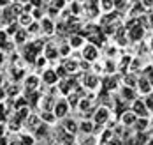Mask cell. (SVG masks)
<instances>
[{
	"mask_svg": "<svg viewBox=\"0 0 153 145\" xmlns=\"http://www.w3.org/2000/svg\"><path fill=\"white\" fill-rule=\"evenodd\" d=\"M92 120H93V124H100V126L107 124V122L111 120V108H109L107 104H100L99 108L93 110Z\"/></svg>",
	"mask_w": 153,
	"mask_h": 145,
	"instance_id": "cell-1",
	"label": "cell"
},
{
	"mask_svg": "<svg viewBox=\"0 0 153 145\" xmlns=\"http://www.w3.org/2000/svg\"><path fill=\"white\" fill-rule=\"evenodd\" d=\"M81 83H83L85 90H90V92H95L97 89H100V78L97 74H85L81 78Z\"/></svg>",
	"mask_w": 153,
	"mask_h": 145,
	"instance_id": "cell-2",
	"label": "cell"
},
{
	"mask_svg": "<svg viewBox=\"0 0 153 145\" xmlns=\"http://www.w3.org/2000/svg\"><path fill=\"white\" fill-rule=\"evenodd\" d=\"M69 103L67 99H56L55 101V106H53V113L56 115V119H65L67 113H69Z\"/></svg>",
	"mask_w": 153,
	"mask_h": 145,
	"instance_id": "cell-3",
	"label": "cell"
},
{
	"mask_svg": "<svg viewBox=\"0 0 153 145\" xmlns=\"http://www.w3.org/2000/svg\"><path fill=\"white\" fill-rule=\"evenodd\" d=\"M39 83H41V76L39 74H27L25 76V90L30 94V92L39 89Z\"/></svg>",
	"mask_w": 153,
	"mask_h": 145,
	"instance_id": "cell-4",
	"label": "cell"
},
{
	"mask_svg": "<svg viewBox=\"0 0 153 145\" xmlns=\"http://www.w3.org/2000/svg\"><path fill=\"white\" fill-rule=\"evenodd\" d=\"M132 112L136 113L137 117H148V108H146V104H144V99H134L132 101V108H130Z\"/></svg>",
	"mask_w": 153,
	"mask_h": 145,
	"instance_id": "cell-5",
	"label": "cell"
},
{
	"mask_svg": "<svg viewBox=\"0 0 153 145\" xmlns=\"http://www.w3.org/2000/svg\"><path fill=\"white\" fill-rule=\"evenodd\" d=\"M136 120H137V115L132 112V110H125V112L120 115V124L125 126V128H130V126H134L136 124Z\"/></svg>",
	"mask_w": 153,
	"mask_h": 145,
	"instance_id": "cell-6",
	"label": "cell"
},
{
	"mask_svg": "<svg viewBox=\"0 0 153 145\" xmlns=\"http://www.w3.org/2000/svg\"><path fill=\"white\" fill-rule=\"evenodd\" d=\"M42 120H41V117H39V113H30L28 117H27V120L23 122V128H25V131H35V128L41 124Z\"/></svg>",
	"mask_w": 153,
	"mask_h": 145,
	"instance_id": "cell-7",
	"label": "cell"
},
{
	"mask_svg": "<svg viewBox=\"0 0 153 145\" xmlns=\"http://www.w3.org/2000/svg\"><path fill=\"white\" fill-rule=\"evenodd\" d=\"M83 59H85L86 62H95V60L99 59V50L95 48L93 44H86V46L83 48Z\"/></svg>",
	"mask_w": 153,
	"mask_h": 145,
	"instance_id": "cell-8",
	"label": "cell"
},
{
	"mask_svg": "<svg viewBox=\"0 0 153 145\" xmlns=\"http://www.w3.org/2000/svg\"><path fill=\"white\" fill-rule=\"evenodd\" d=\"M137 89H139V92H141L143 96H148V94H152L153 92L152 81L148 80L146 76H143V78H139L137 80Z\"/></svg>",
	"mask_w": 153,
	"mask_h": 145,
	"instance_id": "cell-9",
	"label": "cell"
},
{
	"mask_svg": "<svg viewBox=\"0 0 153 145\" xmlns=\"http://www.w3.org/2000/svg\"><path fill=\"white\" fill-rule=\"evenodd\" d=\"M55 97L53 96H42L39 101V108L41 112H53V106H55Z\"/></svg>",
	"mask_w": 153,
	"mask_h": 145,
	"instance_id": "cell-10",
	"label": "cell"
},
{
	"mask_svg": "<svg viewBox=\"0 0 153 145\" xmlns=\"http://www.w3.org/2000/svg\"><path fill=\"white\" fill-rule=\"evenodd\" d=\"M42 81L46 83V85H55V83H58V74H56V71L55 69H44V73H42Z\"/></svg>",
	"mask_w": 153,
	"mask_h": 145,
	"instance_id": "cell-11",
	"label": "cell"
},
{
	"mask_svg": "<svg viewBox=\"0 0 153 145\" xmlns=\"http://www.w3.org/2000/svg\"><path fill=\"white\" fill-rule=\"evenodd\" d=\"M62 128L65 129L69 134H74V136H76L77 131H79V124H77L74 119H65V120H63V124H62Z\"/></svg>",
	"mask_w": 153,
	"mask_h": 145,
	"instance_id": "cell-12",
	"label": "cell"
},
{
	"mask_svg": "<svg viewBox=\"0 0 153 145\" xmlns=\"http://www.w3.org/2000/svg\"><path fill=\"white\" fill-rule=\"evenodd\" d=\"M148 128H150V119H148V117H137V120H136V124H134L136 133H146Z\"/></svg>",
	"mask_w": 153,
	"mask_h": 145,
	"instance_id": "cell-13",
	"label": "cell"
},
{
	"mask_svg": "<svg viewBox=\"0 0 153 145\" xmlns=\"http://www.w3.org/2000/svg\"><path fill=\"white\" fill-rule=\"evenodd\" d=\"M93 128H95V124H93L92 119H85L83 122H79V131H81V134H93Z\"/></svg>",
	"mask_w": 153,
	"mask_h": 145,
	"instance_id": "cell-14",
	"label": "cell"
},
{
	"mask_svg": "<svg viewBox=\"0 0 153 145\" xmlns=\"http://www.w3.org/2000/svg\"><path fill=\"white\" fill-rule=\"evenodd\" d=\"M39 117H41V120L44 122V124H48V126H55L56 124V115L53 112H41L39 113Z\"/></svg>",
	"mask_w": 153,
	"mask_h": 145,
	"instance_id": "cell-15",
	"label": "cell"
},
{
	"mask_svg": "<svg viewBox=\"0 0 153 145\" xmlns=\"http://www.w3.org/2000/svg\"><path fill=\"white\" fill-rule=\"evenodd\" d=\"M100 83H102V89H104V90H107V92L116 90V87H118V85H116V83H118V81H116V78H113L111 74L107 76L106 80H100Z\"/></svg>",
	"mask_w": 153,
	"mask_h": 145,
	"instance_id": "cell-16",
	"label": "cell"
},
{
	"mask_svg": "<svg viewBox=\"0 0 153 145\" xmlns=\"http://www.w3.org/2000/svg\"><path fill=\"white\" fill-rule=\"evenodd\" d=\"M143 35H144V30H143L141 23H139V25H136L134 29H130V30H128V37H130L132 41H139Z\"/></svg>",
	"mask_w": 153,
	"mask_h": 145,
	"instance_id": "cell-17",
	"label": "cell"
},
{
	"mask_svg": "<svg viewBox=\"0 0 153 145\" xmlns=\"http://www.w3.org/2000/svg\"><path fill=\"white\" fill-rule=\"evenodd\" d=\"M58 50L55 44H48L46 48H44V57H46L48 60H53V59H58Z\"/></svg>",
	"mask_w": 153,
	"mask_h": 145,
	"instance_id": "cell-18",
	"label": "cell"
},
{
	"mask_svg": "<svg viewBox=\"0 0 153 145\" xmlns=\"http://www.w3.org/2000/svg\"><path fill=\"white\" fill-rule=\"evenodd\" d=\"M63 67H65L67 74H76L77 71H79V62H76V60H65Z\"/></svg>",
	"mask_w": 153,
	"mask_h": 145,
	"instance_id": "cell-19",
	"label": "cell"
},
{
	"mask_svg": "<svg viewBox=\"0 0 153 145\" xmlns=\"http://www.w3.org/2000/svg\"><path fill=\"white\" fill-rule=\"evenodd\" d=\"M113 136H114V134H113V129H111V128H104V129H102V133L99 134V143L106 145Z\"/></svg>",
	"mask_w": 153,
	"mask_h": 145,
	"instance_id": "cell-20",
	"label": "cell"
},
{
	"mask_svg": "<svg viewBox=\"0 0 153 145\" xmlns=\"http://www.w3.org/2000/svg\"><path fill=\"white\" fill-rule=\"evenodd\" d=\"M30 103H28V97H25V96H19V97H16V99H13V110H19V108H25V106H28Z\"/></svg>",
	"mask_w": 153,
	"mask_h": 145,
	"instance_id": "cell-21",
	"label": "cell"
},
{
	"mask_svg": "<svg viewBox=\"0 0 153 145\" xmlns=\"http://www.w3.org/2000/svg\"><path fill=\"white\" fill-rule=\"evenodd\" d=\"M122 99L123 101H134L136 99V92H134V89H130V87H125L123 85V89H122Z\"/></svg>",
	"mask_w": 153,
	"mask_h": 145,
	"instance_id": "cell-22",
	"label": "cell"
},
{
	"mask_svg": "<svg viewBox=\"0 0 153 145\" xmlns=\"http://www.w3.org/2000/svg\"><path fill=\"white\" fill-rule=\"evenodd\" d=\"M30 106H25V108H19V110H16V119H18V120H19V122H25V120H27V117H28V115H30Z\"/></svg>",
	"mask_w": 153,
	"mask_h": 145,
	"instance_id": "cell-23",
	"label": "cell"
},
{
	"mask_svg": "<svg viewBox=\"0 0 153 145\" xmlns=\"http://www.w3.org/2000/svg\"><path fill=\"white\" fill-rule=\"evenodd\" d=\"M41 27H42V30H44V34H48V35H51L53 34V21L49 20V18H42L41 20Z\"/></svg>",
	"mask_w": 153,
	"mask_h": 145,
	"instance_id": "cell-24",
	"label": "cell"
},
{
	"mask_svg": "<svg viewBox=\"0 0 153 145\" xmlns=\"http://www.w3.org/2000/svg\"><path fill=\"white\" fill-rule=\"evenodd\" d=\"M79 145H100L99 138H95L93 134H83V142H76Z\"/></svg>",
	"mask_w": 153,
	"mask_h": 145,
	"instance_id": "cell-25",
	"label": "cell"
},
{
	"mask_svg": "<svg viewBox=\"0 0 153 145\" xmlns=\"http://www.w3.org/2000/svg\"><path fill=\"white\" fill-rule=\"evenodd\" d=\"M123 83H125V87H130V89H136L137 87V78L130 73V74H125L123 76Z\"/></svg>",
	"mask_w": 153,
	"mask_h": 145,
	"instance_id": "cell-26",
	"label": "cell"
},
{
	"mask_svg": "<svg viewBox=\"0 0 153 145\" xmlns=\"http://www.w3.org/2000/svg\"><path fill=\"white\" fill-rule=\"evenodd\" d=\"M130 62H132V57H130V55H125L122 59V62H120V65H118V69H120L122 73H127V69L130 67Z\"/></svg>",
	"mask_w": 153,
	"mask_h": 145,
	"instance_id": "cell-27",
	"label": "cell"
},
{
	"mask_svg": "<svg viewBox=\"0 0 153 145\" xmlns=\"http://www.w3.org/2000/svg\"><path fill=\"white\" fill-rule=\"evenodd\" d=\"M81 44H83V35H71V41H69L71 48H79Z\"/></svg>",
	"mask_w": 153,
	"mask_h": 145,
	"instance_id": "cell-28",
	"label": "cell"
},
{
	"mask_svg": "<svg viewBox=\"0 0 153 145\" xmlns=\"http://www.w3.org/2000/svg\"><path fill=\"white\" fill-rule=\"evenodd\" d=\"M30 23H32L30 13H21V14H19V25H23V27H28Z\"/></svg>",
	"mask_w": 153,
	"mask_h": 145,
	"instance_id": "cell-29",
	"label": "cell"
},
{
	"mask_svg": "<svg viewBox=\"0 0 153 145\" xmlns=\"http://www.w3.org/2000/svg\"><path fill=\"white\" fill-rule=\"evenodd\" d=\"M65 99H67V103H69V106H71V108H77L79 97H77L76 94H74V92H71V94H69V96L65 97Z\"/></svg>",
	"mask_w": 153,
	"mask_h": 145,
	"instance_id": "cell-30",
	"label": "cell"
},
{
	"mask_svg": "<svg viewBox=\"0 0 153 145\" xmlns=\"http://www.w3.org/2000/svg\"><path fill=\"white\" fill-rule=\"evenodd\" d=\"M27 30H18V32L14 34V41H16V44H23L25 43V37H27Z\"/></svg>",
	"mask_w": 153,
	"mask_h": 145,
	"instance_id": "cell-31",
	"label": "cell"
},
{
	"mask_svg": "<svg viewBox=\"0 0 153 145\" xmlns=\"http://www.w3.org/2000/svg\"><path fill=\"white\" fill-rule=\"evenodd\" d=\"M102 69H104V71H106L107 74H113V73H114V71H116V65H114V62H113V60H111V59H107V60H106V65H104V67H102Z\"/></svg>",
	"mask_w": 153,
	"mask_h": 145,
	"instance_id": "cell-32",
	"label": "cell"
},
{
	"mask_svg": "<svg viewBox=\"0 0 153 145\" xmlns=\"http://www.w3.org/2000/svg\"><path fill=\"white\" fill-rule=\"evenodd\" d=\"M35 65H37L39 69H44V67L48 65V59L44 57V55H42V57H37V59H35Z\"/></svg>",
	"mask_w": 153,
	"mask_h": 145,
	"instance_id": "cell-33",
	"label": "cell"
},
{
	"mask_svg": "<svg viewBox=\"0 0 153 145\" xmlns=\"http://www.w3.org/2000/svg\"><path fill=\"white\" fill-rule=\"evenodd\" d=\"M100 7L104 11H111L113 9V0H100Z\"/></svg>",
	"mask_w": 153,
	"mask_h": 145,
	"instance_id": "cell-34",
	"label": "cell"
},
{
	"mask_svg": "<svg viewBox=\"0 0 153 145\" xmlns=\"http://www.w3.org/2000/svg\"><path fill=\"white\" fill-rule=\"evenodd\" d=\"M113 7H116V9H125V7H127V2H125V0H113Z\"/></svg>",
	"mask_w": 153,
	"mask_h": 145,
	"instance_id": "cell-35",
	"label": "cell"
},
{
	"mask_svg": "<svg viewBox=\"0 0 153 145\" xmlns=\"http://www.w3.org/2000/svg\"><path fill=\"white\" fill-rule=\"evenodd\" d=\"M5 32H7V35H13V34H16V32H18V25H16V23H11V25L7 27V30H5Z\"/></svg>",
	"mask_w": 153,
	"mask_h": 145,
	"instance_id": "cell-36",
	"label": "cell"
},
{
	"mask_svg": "<svg viewBox=\"0 0 153 145\" xmlns=\"http://www.w3.org/2000/svg\"><path fill=\"white\" fill-rule=\"evenodd\" d=\"M55 71H56V74H58V78H67V71H65V67H63V65H60V67H58V69H55Z\"/></svg>",
	"mask_w": 153,
	"mask_h": 145,
	"instance_id": "cell-37",
	"label": "cell"
},
{
	"mask_svg": "<svg viewBox=\"0 0 153 145\" xmlns=\"http://www.w3.org/2000/svg\"><path fill=\"white\" fill-rule=\"evenodd\" d=\"M4 101H7V90H5V87H0V103H4Z\"/></svg>",
	"mask_w": 153,
	"mask_h": 145,
	"instance_id": "cell-38",
	"label": "cell"
},
{
	"mask_svg": "<svg viewBox=\"0 0 153 145\" xmlns=\"http://www.w3.org/2000/svg\"><path fill=\"white\" fill-rule=\"evenodd\" d=\"M106 145H123V142L120 140V138H116V136H113V138H111V140H109V142H107Z\"/></svg>",
	"mask_w": 153,
	"mask_h": 145,
	"instance_id": "cell-39",
	"label": "cell"
},
{
	"mask_svg": "<svg viewBox=\"0 0 153 145\" xmlns=\"http://www.w3.org/2000/svg\"><path fill=\"white\" fill-rule=\"evenodd\" d=\"M144 104H146L148 112H153V97H148V99H144Z\"/></svg>",
	"mask_w": 153,
	"mask_h": 145,
	"instance_id": "cell-40",
	"label": "cell"
},
{
	"mask_svg": "<svg viewBox=\"0 0 153 145\" xmlns=\"http://www.w3.org/2000/svg\"><path fill=\"white\" fill-rule=\"evenodd\" d=\"M53 5H55V7H56L58 11H60L62 7L65 5V0H55V4H53Z\"/></svg>",
	"mask_w": 153,
	"mask_h": 145,
	"instance_id": "cell-41",
	"label": "cell"
},
{
	"mask_svg": "<svg viewBox=\"0 0 153 145\" xmlns=\"http://www.w3.org/2000/svg\"><path fill=\"white\" fill-rule=\"evenodd\" d=\"M71 11H72L74 16H77V14H79V5H77V4H72V5H71Z\"/></svg>",
	"mask_w": 153,
	"mask_h": 145,
	"instance_id": "cell-42",
	"label": "cell"
},
{
	"mask_svg": "<svg viewBox=\"0 0 153 145\" xmlns=\"http://www.w3.org/2000/svg\"><path fill=\"white\" fill-rule=\"evenodd\" d=\"M56 29H58V32H60V34L67 32V25H65V23H58V27H56Z\"/></svg>",
	"mask_w": 153,
	"mask_h": 145,
	"instance_id": "cell-43",
	"label": "cell"
},
{
	"mask_svg": "<svg viewBox=\"0 0 153 145\" xmlns=\"http://www.w3.org/2000/svg\"><path fill=\"white\" fill-rule=\"evenodd\" d=\"M5 39H7V32H4V30H2V32H0V46H2L4 43H7Z\"/></svg>",
	"mask_w": 153,
	"mask_h": 145,
	"instance_id": "cell-44",
	"label": "cell"
},
{
	"mask_svg": "<svg viewBox=\"0 0 153 145\" xmlns=\"http://www.w3.org/2000/svg\"><path fill=\"white\" fill-rule=\"evenodd\" d=\"M143 7H153V0H143Z\"/></svg>",
	"mask_w": 153,
	"mask_h": 145,
	"instance_id": "cell-45",
	"label": "cell"
},
{
	"mask_svg": "<svg viewBox=\"0 0 153 145\" xmlns=\"http://www.w3.org/2000/svg\"><path fill=\"white\" fill-rule=\"evenodd\" d=\"M0 145H9V138L7 136H0Z\"/></svg>",
	"mask_w": 153,
	"mask_h": 145,
	"instance_id": "cell-46",
	"label": "cell"
},
{
	"mask_svg": "<svg viewBox=\"0 0 153 145\" xmlns=\"http://www.w3.org/2000/svg\"><path fill=\"white\" fill-rule=\"evenodd\" d=\"M49 14H51V16H55V14H58V9H56L55 5H51V7H49Z\"/></svg>",
	"mask_w": 153,
	"mask_h": 145,
	"instance_id": "cell-47",
	"label": "cell"
},
{
	"mask_svg": "<svg viewBox=\"0 0 153 145\" xmlns=\"http://www.w3.org/2000/svg\"><path fill=\"white\" fill-rule=\"evenodd\" d=\"M11 4V0H0V7H7Z\"/></svg>",
	"mask_w": 153,
	"mask_h": 145,
	"instance_id": "cell-48",
	"label": "cell"
},
{
	"mask_svg": "<svg viewBox=\"0 0 153 145\" xmlns=\"http://www.w3.org/2000/svg\"><path fill=\"white\" fill-rule=\"evenodd\" d=\"M30 2L33 4V5H35V7H39V5L42 4V0H30Z\"/></svg>",
	"mask_w": 153,
	"mask_h": 145,
	"instance_id": "cell-49",
	"label": "cell"
},
{
	"mask_svg": "<svg viewBox=\"0 0 153 145\" xmlns=\"http://www.w3.org/2000/svg\"><path fill=\"white\" fill-rule=\"evenodd\" d=\"M33 16H35V18H42V14H41V11H39V9H35V11H33Z\"/></svg>",
	"mask_w": 153,
	"mask_h": 145,
	"instance_id": "cell-50",
	"label": "cell"
},
{
	"mask_svg": "<svg viewBox=\"0 0 153 145\" xmlns=\"http://www.w3.org/2000/svg\"><path fill=\"white\" fill-rule=\"evenodd\" d=\"M4 60H5V55H4V53L0 51V64H4Z\"/></svg>",
	"mask_w": 153,
	"mask_h": 145,
	"instance_id": "cell-51",
	"label": "cell"
},
{
	"mask_svg": "<svg viewBox=\"0 0 153 145\" xmlns=\"http://www.w3.org/2000/svg\"><path fill=\"white\" fill-rule=\"evenodd\" d=\"M144 145H153V138H148V142H146Z\"/></svg>",
	"mask_w": 153,
	"mask_h": 145,
	"instance_id": "cell-52",
	"label": "cell"
},
{
	"mask_svg": "<svg viewBox=\"0 0 153 145\" xmlns=\"http://www.w3.org/2000/svg\"><path fill=\"white\" fill-rule=\"evenodd\" d=\"M0 87H4V76L0 74Z\"/></svg>",
	"mask_w": 153,
	"mask_h": 145,
	"instance_id": "cell-53",
	"label": "cell"
},
{
	"mask_svg": "<svg viewBox=\"0 0 153 145\" xmlns=\"http://www.w3.org/2000/svg\"><path fill=\"white\" fill-rule=\"evenodd\" d=\"M150 48H153V37L150 39Z\"/></svg>",
	"mask_w": 153,
	"mask_h": 145,
	"instance_id": "cell-54",
	"label": "cell"
},
{
	"mask_svg": "<svg viewBox=\"0 0 153 145\" xmlns=\"http://www.w3.org/2000/svg\"><path fill=\"white\" fill-rule=\"evenodd\" d=\"M55 145H63V143H55Z\"/></svg>",
	"mask_w": 153,
	"mask_h": 145,
	"instance_id": "cell-55",
	"label": "cell"
},
{
	"mask_svg": "<svg viewBox=\"0 0 153 145\" xmlns=\"http://www.w3.org/2000/svg\"><path fill=\"white\" fill-rule=\"evenodd\" d=\"M81 2H85V0H81Z\"/></svg>",
	"mask_w": 153,
	"mask_h": 145,
	"instance_id": "cell-56",
	"label": "cell"
}]
</instances>
